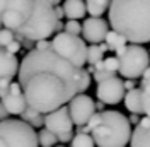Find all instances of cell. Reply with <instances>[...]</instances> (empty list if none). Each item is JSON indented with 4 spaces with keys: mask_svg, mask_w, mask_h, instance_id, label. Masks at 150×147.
<instances>
[{
    "mask_svg": "<svg viewBox=\"0 0 150 147\" xmlns=\"http://www.w3.org/2000/svg\"><path fill=\"white\" fill-rule=\"evenodd\" d=\"M82 67L50 50H31L19 62L17 79L29 108L46 115L77 94Z\"/></svg>",
    "mask_w": 150,
    "mask_h": 147,
    "instance_id": "1",
    "label": "cell"
},
{
    "mask_svg": "<svg viewBox=\"0 0 150 147\" xmlns=\"http://www.w3.org/2000/svg\"><path fill=\"white\" fill-rule=\"evenodd\" d=\"M109 26L128 43H150V0H111Z\"/></svg>",
    "mask_w": 150,
    "mask_h": 147,
    "instance_id": "2",
    "label": "cell"
},
{
    "mask_svg": "<svg viewBox=\"0 0 150 147\" xmlns=\"http://www.w3.org/2000/svg\"><path fill=\"white\" fill-rule=\"evenodd\" d=\"M85 130L97 147H126L131 138V123L123 113L114 110L96 111Z\"/></svg>",
    "mask_w": 150,
    "mask_h": 147,
    "instance_id": "3",
    "label": "cell"
},
{
    "mask_svg": "<svg viewBox=\"0 0 150 147\" xmlns=\"http://www.w3.org/2000/svg\"><path fill=\"white\" fill-rule=\"evenodd\" d=\"M56 22L58 17L55 14V5L50 0H34L31 19L17 34L34 43L38 39H48L53 33H56Z\"/></svg>",
    "mask_w": 150,
    "mask_h": 147,
    "instance_id": "4",
    "label": "cell"
},
{
    "mask_svg": "<svg viewBox=\"0 0 150 147\" xmlns=\"http://www.w3.org/2000/svg\"><path fill=\"white\" fill-rule=\"evenodd\" d=\"M116 58L120 62L118 72L125 79H138L150 65V51L142 45L130 43L116 50Z\"/></svg>",
    "mask_w": 150,
    "mask_h": 147,
    "instance_id": "5",
    "label": "cell"
},
{
    "mask_svg": "<svg viewBox=\"0 0 150 147\" xmlns=\"http://www.w3.org/2000/svg\"><path fill=\"white\" fill-rule=\"evenodd\" d=\"M0 147H39L36 128H33L22 120H2Z\"/></svg>",
    "mask_w": 150,
    "mask_h": 147,
    "instance_id": "6",
    "label": "cell"
},
{
    "mask_svg": "<svg viewBox=\"0 0 150 147\" xmlns=\"http://www.w3.org/2000/svg\"><path fill=\"white\" fill-rule=\"evenodd\" d=\"M51 50L72 62L75 67H84L87 64V45L85 39L70 33H56L51 39Z\"/></svg>",
    "mask_w": 150,
    "mask_h": 147,
    "instance_id": "7",
    "label": "cell"
},
{
    "mask_svg": "<svg viewBox=\"0 0 150 147\" xmlns=\"http://www.w3.org/2000/svg\"><path fill=\"white\" fill-rule=\"evenodd\" d=\"M33 9H34V0H9L7 9L0 16L2 26L14 33H19L31 19Z\"/></svg>",
    "mask_w": 150,
    "mask_h": 147,
    "instance_id": "8",
    "label": "cell"
},
{
    "mask_svg": "<svg viewBox=\"0 0 150 147\" xmlns=\"http://www.w3.org/2000/svg\"><path fill=\"white\" fill-rule=\"evenodd\" d=\"M43 127L50 130L51 133H55L58 142H62V144L70 142L74 137V121L70 118V113H68L67 106H60V108L46 113Z\"/></svg>",
    "mask_w": 150,
    "mask_h": 147,
    "instance_id": "9",
    "label": "cell"
},
{
    "mask_svg": "<svg viewBox=\"0 0 150 147\" xmlns=\"http://www.w3.org/2000/svg\"><path fill=\"white\" fill-rule=\"evenodd\" d=\"M68 113H70V118L74 121V125L77 127H85L87 121L91 120L94 113H96V103L89 94H75L74 98L68 101Z\"/></svg>",
    "mask_w": 150,
    "mask_h": 147,
    "instance_id": "10",
    "label": "cell"
},
{
    "mask_svg": "<svg viewBox=\"0 0 150 147\" xmlns=\"http://www.w3.org/2000/svg\"><path fill=\"white\" fill-rule=\"evenodd\" d=\"M125 92H126V89L123 86V81L118 79V75H116V77H111L108 81H103V82L97 84L96 96L104 104H118V103L123 101Z\"/></svg>",
    "mask_w": 150,
    "mask_h": 147,
    "instance_id": "11",
    "label": "cell"
},
{
    "mask_svg": "<svg viewBox=\"0 0 150 147\" xmlns=\"http://www.w3.org/2000/svg\"><path fill=\"white\" fill-rule=\"evenodd\" d=\"M0 101H2V104L5 106V110L9 111L10 115H21L28 108L26 96H24L22 87H21L19 82H10L9 89L0 96Z\"/></svg>",
    "mask_w": 150,
    "mask_h": 147,
    "instance_id": "12",
    "label": "cell"
},
{
    "mask_svg": "<svg viewBox=\"0 0 150 147\" xmlns=\"http://www.w3.org/2000/svg\"><path fill=\"white\" fill-rule=\"evenodd\" d=\"M108 31H109V22H106L103 17H89L82 24V36L91 45L103 43Z\"/></svg>",
    "mask_w": 150,
    "mask_h": 147,
    "instance_id": "13",
    "label": "cell"
},
{
    "mask_svg": "<svg viewBox=\"0 0 150 147\" xmlns=\"http://www.w3.org/2000/svg\"><path fill=\"white\" fill-rule=\"evenodd\" d=\"M19 70V60L14 53H9L5 48H0V82L12 81Z\"/></svg>",
    "mask_w": 150,
    "mask_h": 147,
    "instance_id": "14",
    "label": "cell"
},
{
    "mask_svg": "<svg viewBox=\"0 0 150 147\" xmlns=\"http://www.w3.org/2000/svg\"><path fill=\"white\" fill-rule=\"evenodd\" d=\"M142 94H143V91H142L140 87H133V89L125 92L123 101H125V108L130 111V113H137V115H142L143 113Z\"/></svg>",
    "mask_w": 150,
    "mask_h": 147,
    "instance_id": "15",
    "label": "cell"
},
{
    "mask_svg": "<svg viewBox=\"0 0 150 147\" xmlns=\"http://www.w3.org/2000/svg\"><path fill=\"white\" fill-rule=\"evenodd\" d=\"M62 7H63L67 19H77L79 21V19H82L87 14L84 0H65Z\"/></svg>",
    "mask_w": 150,
    "mask_h": 147,
    "instance_id": "16",
    "label": "cell"
},
{
    "mask_svg": "<svg viewBox=\"0 0 150 147\" xmlns=\"http://www.w3.org/2000/svg\"><path fill=\"white\" fill-rule=\"evenodd\" d=\"M131 147H150V127L137 125L131 130Z\"/></svg>",
    "mask_w": 150,
    "mask_h": 147,
    "instance_id": "17",
    "label": "cell"
},
{
    "mask_svg": "<svg viewBox=\"0 0 150 147\" xmlns=\"http://www.w3.org/2000/svg\"><path fill=\"white\" fill-rule=\"evenodd\" d=\"M21 120L26 121L28 125H31L33 128H39V127L45 125V115L36 111L34 108H29V106L21 113Z\"/></svg>",
    "mask_w": 150,
    "mask_h": 147,
    "instance_id": "18",
    "label": "cell"
},
{
    "mask_svg": "<svg viewBox=\"0 0 150 147\" xmlns=\"http://www.w3.org/2000/svg\"><path fill=\"white\" fill-rule=\"evenodd\" d=\"M84 2L87 14H91V17H101L111 5V0H84Z\"/></svg>",
    "mask_w": 150,
    "mask_h": 147,
    "instance_id": "19",
    "label": "cell"
},
{
    "mask_svg": "<svg viewBox=\"0 0 150 147\" xmlns=\"http://www.w3.org/2000/svg\"><path fill=\"white\" fill-rule=\"evenodd\" d=\"M104 43H106L108 48L112 50V51H116L118 48L128 45L126 38L123 36V34H120L118 31H114V29H109V31H108V34H106V38H104Z\"/></svg>",
    "mask_w": 150,
    "mask_h": 147,
    "instance_id": "20",
    "label": "cell"
},
{
    "mask_svg": "<svg viewBox=\"0 0 150 147\" xmlns=\"http://www.w3.org/2000/svg\"><path fill=\"white\" fill-rule=\"evenodd\" d=\"M70 147H96V144H94V138L89 132H79L77 135L72 137Z\"/></svg>",
    "mask_w": 150,
    "mask_h": 147,
    "instance_id": "21",
    "label": "cell"
},
{
    "mask_svg": "<svg viewBox=\"0 0 150 147\" xmlns=\"http://www.w3.org/2000/svg\"><path fill=\"white\" fill-rule=\"evenodd\" d=\"M38 142H39L41 147H55V144L58 142V138L50 130L43 128V130H39V133H38Z\"/></svg>",
    "mask_w": 150,
    "mask_h": 147,
    "instance_id": "22",
    "label": "cell"
},
{
    "mask_svg": "<svg viewBox=\"0 0 150 147\" xmlns=\"http://www.w3.org/2000/svg\"><path fill=\"white\" fill-rule=\"evenodd\" d=\"M104 58L103 50L99 48V45H91L87 46V64L89 65H96L97 62H101Z\"/></svg>",
    "mask_w": 150,
    "mask_h": 147,
    "instance_id": "23",
    "label": "cell"
},
{
    "mask_svg": "<svg viewBox=\"0 0 150 147\" xmlns=\"http://www.w3.org/2000/svg\"><path fill=\"white\" fill-rule=\"evenodd\" d=\"M91 82H92V79H91V74L87 69L82 67V70H80V81H79V89H77V94H82L85 92L89 87H91Z\"/></svg>",
    "mask_w": 150,
    "mask_h": 147,
    "instance_id": "24",
    "label": "cell"
},
{
    "mask_svg": "<svg viewBox=\"0 0 150 147\" xmlns=\"http://www.w3.org/2000/svg\"><path fill=\"white\" fill-rule=\"evenodd\" d=\"M63 31L65 33H70V34H80L82 33V24L77 21V19H68L65 22V26H63Z\"/></svg>",
    "mask_w": 150,
    "mask_h": 147,
    "instance_id": "25",
    "label": "cell"
},
{
    "mask_svg": "<svg viewBox=\"0 0 150 147\" xmlns=\"http://www.w3.org/2000/svg\"><path fill=\"white\" fill-rule=\"evenodd\" d=\"M16 39V33L14 31H10L7 28H2L0 29V48H5V46L9 45L10 41H14Z\"/></svg>",
    "mask_w": 150,
    "mask_h": 147,
    "instance_id": "26",
    "label": "cell"
},
{
    "mask_svg": "<svg viewBox=\"0 0 150 147\" xmlns=\"http://www.w3.org/2000/svg\"><path fill=\"white\" fill-rule=\"evenodd\" d=\"M116 75H118V72H112V70H106V69H103V70H96V72L92 74V79L99 84V82H103V81L111 79V77H116Z\"/></svg>",
    "mask_w": 150,
    "mask_h": 147,
    "instance_id": "27",
    "label": "cell"
},
{
    "mask_svg": "<svg viewBox=\"0 0 150 147\" xmlns=\"http://www.w3.org/2000/svg\"><path fill=\"white\" fill-rule=\"evenodd\" d=\"M103 65L106 70H112V72H118V67H120V62L116 56H108L103 60Z\"/></svg>",
    "mask_w": 150,
    "mask_h": 147,
    "instance_id": "28",
    "label": "cell"
},
{
    "mask_svg": "<svg viewBox=\"0 0 150 147\" xmlns=\"http://www.w3.org/2000/svg\"><path fill=\"white\" fill-rule=\"evenodd\" d=\"M142 104H143V113H145V116L150 118V94H147V92L142 94Z\"/></svg>",
    "mask_w": 150,
    "mask_h": 147,
    "instance_id": "29",
    "label": "cell"
},
{
    "mask_svg": "<svg viewBox=\"0 0 150 147\" xmlns=\"http://www.w3.org/2000/svg\"><path fill=\"white\" fill-rule=\"evenodd\" d=\"M21 43H19L17 39H14V41H10L9 45L5 46V50H7V51H9V53H14V55H16V53H19V50H21Z\"/></svg>",
    "mask_w": 150,
    "mask_h": 147,
    "instance_id": "30",
    "label": "cell"
},
{
    "mask_svg": "<svg viewBox=\"0 0 150 147\" xmlns=\"http://www.w3.org/2000/svg\"><path fill=\"white\" fill-rule=\"evenodd\" d=\"M34 45H36V50H50L51 48V41L50 39H38Z\"/></svg>",
    "mask_w": 150,
    "mask_h": 147,
    "instance_id": "31",
    "label": "cell"
},
{
    "mask_svg": "<svg viewBox=\"0 0 150 147\" xmlns=\"http://www.w3.org/2000/svg\"><path fill=\"white\" fill-rule=\"evenodd\" d=\"M143 92L150 94V79H142V87H140Z\"/></svg>",
    "mask_w": 150,
    "mask_h": 147,
    "instance_id": "32",
    "label": "cell"
},
{
    "mask_svg": "<svg viewBox=\"0 0 150 147\" xmlns=\"http://www.w3.org/2000/svg\"><path fill=\"white\" fill-rule=\"evenodd\" d=\"M9 111L5 110V106H4V104H2V101H0V121H2V120H7L9 118Z\"/></svg>",
    "mask_w": 150,
    "mask_h": 147,
    "instance_id": "33",
    "label": "cell"
},
{
    "mask_svg": "<svg viewBox=\"0 0 150 147\" xmlns=\"http://www.w3.org/2000/svg\"><path fill=\"white\" fill-rule=\"evenodd\" d=\"M55 14H56V17H58V21H62V19H63V16H65L63 7H62V5H55Z\"/></svg>",
    "mask_w": 150,
    "mask_h": 147,
    "instance_id": "34",
    "label": "cell"
},
{
    "mask_svg": "<svg viewBox=\"0 0 150 147\" xmlns=\"http://www.w3.org/2000/svg\"><path fill=\"white\" fill-rule=\"evenodd\" d=\"M123 86H125L126 91H130V89L135 87V81H133V79H126V81H123Z\"/></svg>",
    "mask_w": 150,
    "mask_h": 147,
    "instance_id": "35",
    "label": "cell"
},
{
    "mask_svg": "<svg viewBox=\"0 0 150 147\" xmlns=\"http://www.w3.org/2000/svg\"><path fill=\"white\" fill-rule=\"evenodd\" d=\"M130 123L131 125H138V121H140V115H137V113H130Z\"/></svg>",
    "mask_w": 150,
    "mask_h": 147,
    "instance_id": "36",
    "label": "cell"
},
{
    "mask_svg": "<svg viewBox=\"0 0 150 147\" xmlns=\"http://www.w3.org/2000/svg\"><path fill=\"white\" fill-rule=\"evenodd\" d=\"M7 4H9V0H0V16L4 14V10L7 9Z\"/></svg>",
    "mask_w": 150,
    "mask_h": 147,
    "instance_id": "37",
    "label": "cell"
},
{
    "mask_svg": "<svg viewBox=\"0 0 150 147\" xmlns=\"http://www.w3.org/2000/svg\"><path fill=\"white\" fill-rule=\"evenodd\" d=\"M142 79H150V65L145 69V72H143V75H142Z\"/></svg>",
    "mask_w": 150,
    "mask_h": 147,
    "instance_id": "38",
    "label": "cell"
},
{
    "mask_svg": "<svg viewBox=\"0 0 150 147\" xmlns=\"http://www.w3.org/2000/svg\"><path fill=\"white\" fill-rule=\"evenodd\" d=\"M103 110H104V103L103 101L96 103V111H103Z\"/></svg>",
    "mask_w": 150,
    "mask_h": 147,
    "instance_id": "39",
    "label": "cell"
},
{
    "mask_svg": "<svg viewBox=\"0 0 150 147\" xmlns=\"http://www.w3.org/2000/svg\"><path fill=\"white\" fill-rule=\"evenodd\" d=\"M50 2H51L53 5H60V4H62V0H50Z\"/></svg>",
    "mask_w": 150,
    "mask_h": 147,
    "instance_id": "40",
    "label": "cell"
},
{
    "mask_svg": "<svg viewBox=\"0 0 150 147\" xmlns=\"http://www.w3.org/2000/svg\"><path fill=\"white\" fill-rule=\"evenodd\" d=\"M2 28H4V26H2V21H0V29H2Z\"/></svg>",
    "mask_w": 150,
    "mask_h": 147,
    "instance_id": "41",
    "label": "cell"
},
{
    "mask_svg": "<svg viewBox=\"0 0 150 147\" xmlns=\"http://www.w3.org/2000/svg\"><path fill=\"white\" fill-rule=\"evenodd\" d=\"M56 147H65V146H56Z\"/></svg>",
    "mask_w": 150,
    "mask_h": 147,
    "instance_id": "42",
    "label": "cell"
}]
</instances>
